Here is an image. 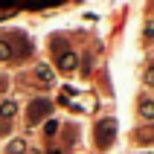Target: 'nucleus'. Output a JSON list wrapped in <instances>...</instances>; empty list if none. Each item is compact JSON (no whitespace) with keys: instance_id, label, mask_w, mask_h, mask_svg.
<instances>
[{"instance_id":"1","label":"nucleus","mask_w":154,"mask_h":154,"mask_svg":"<svg viewBox=\"0 0 154 154\" xmlns=\"http://www.w3.org/2000/svg\"><path fill=\"white\" fill-rule=\"evenodd\" d=\"M113 134H116V122H113V119H102L99 125H96V131H93L96 146H99V148H108L113 143Z\"/></svg>"},{"instance_id":"2","label":"nucleus","mask_w":154,"mask_h":154,"mask_svg":"<svg viewBox=\"0 0 154 154\" xmlns=\"http://www.w3.org/2000/svg\"><path fill=\"white\" fill-rule=\"evenodd\" d=\"M50 108H52V105L47 102V99H35L32 108H29V116H26V122H38L44 113H50Z\"/></svg>"},{"instance_id":"3","label":"nucleus","mask_w":154,"mask_h":154,"mask_svg":"<svg viewBox=\"0 0 154 154\" xmlns=\"http://www.w3.org/2000/svg\"><path fill=\"white\" fill-rule=\"evenodd\" d=\"M76 67H79V55H76V52H58V70L73 73Z\"/></svg>"},{"instance_id":"4","label":"nucleus","mask_w":154,"mask_h":154,"mask_svg":"<svg viewBox=\"0 0 154 154\" xmlns=\"http://www.w3.org/2000/svg\"><path fill=\"white\" fill-rule=\"evenodd\" d=\"M15 111H17V105L6 99V102L0 105V119H12V116H15Z\"/></svg>"},{"instance_id":"5","label":"nucleus","mask_w":154,"mask_h":154,"mask_svg":"<svg viewBox=\"0 0 154 154\" xmlns=\"http://www.w3.org/2000/svg\"><path fill=\"white\" fill-rule=\"evenodd\" d=\"M140 116L154 119V102H151V99H143V102H140Z\"/></svg>"},{"instance_id":"6","label":"nucleus","mask_w":154,"mask_h":154,"mask_svg":"<svg viewBox=\"0 0 154 154\" xmlns=\"http://www.w3.org/2000/svg\"><path fill=\"white\" fill-rule=\"evenodd\" d=\"M9 58H15V50L9 41H0V61H9Z\"/></svg>"},{"instance_id":"7","label":"nucleus","mask_w":154,"mask_h":154,"mask_svg":"<svg viewBox=\"0 0 154 154\" xmlns=\"http://www.w3.org/2000/svg\"><path fill=\"white\" fill-rule=\"evenodd\" d=\"M38 79H41L44 85H52V82H55V73H52L50 67H38Z\"/></svg>"},{"instance_id":"8","label":"nucleus","mask_w":154,"mask_h":154,"mask_svg":"<svg viewBox=\"0 0 154 154\" xmlns=\"http://www.w3.org/2000/svg\"><path fill=\"white\" fill-rule=\"evenodd\" d=\"M44 134H47V137H55V134H58V119H47L44 122Z\"/></svg>"},{"instance_id":"9","label":"nucleus","mask_w":154,"mask_h":154,"mask_svg":"<svg viewBox=\"0 0 154 154\" xmlns=\"http://www.w3.org/2000/svg\"><path fill=\"white\" fill-rule=\"evenodd\" d=\"M23 148H26V143H23V140H15V143L9 146V154H23Z\"/></svg>"},{"instance_id":"10","label":"nucleus","mask_w":154,"mask_h":154,"mask_svg":"<svg viewBox=\"0 0 154 154\" xmlns=\"http://www.w3.org/2000/svg\"><path fill=\"white\" fill-rule=\"evenodd\" d=\"M146 85H151V87H154V64L146 70Z\"/></svg>"},{"instance_id":"11","label":"nucleus","mask_w":154,"mask_h":154,"mask_svg":"<svg viewBox=\"0 0 154 154\" xmlns=\"http://www.w3.org/2000/svg\"><path fill=\"white\" fill-rule=\"evenodd\" d=\"M140 140H143V143H148V140H154V128H151V131H140Z\"/></svg>"},{"instance_id":"12","label":"nucleus","mask_w":154,"mask_h":154,"mask_svg":"<svg viewBox=\"0 0 154 154\" xmlns=\"http://www.w3.org/2000/svg\"><path fill=\"white\" fill-rule=\"evenodd\" d=\"M146 35H148V38H154V23H148V26H146Z\"/></svg>"},{"instance_id":"13","label":"nucleus","mask_w":154,"mask_h":154,"mask_svg":"<svg viewBox=\"0 0 154 154\" xmlns=\"http://www.w3.org/2000/svg\"><path fill=\"white\" fill-rule=\"evenodd\" d=\"M50 154H61V151H58V148H52V151H50Z\"/></svg>"}]
</instances>
